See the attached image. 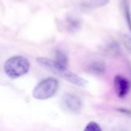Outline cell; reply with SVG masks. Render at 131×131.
<instances>
[{
    "mask_svg": "<svg viewBox=\"0 0 131 131\" xmlns=\"http://www.w3.org/2000/svg\"><path fill=\"white\" fill-rule=\"evenodd\" d=\"M36 61L45 69L76 86L84 87L87 84V81L85 79L69 71L67 69V67L61 65L55 60L49 59L47 58H38Z\"/></svg>",
    "mask_w": 131,
    "mask_h": 131,
    "instance_id": "1",
    "label": "cell"
},
{
    "mask_svg": "<svg viewBox=\"0 0 131 131\" xmlns=\"http://www.w3.org/2000/svg\"><path fill=\"white\" fill-rule=\"evenodd\" d=\"M113 84L115 92L119 97L124 98L128 94L130 89V84L126 78L122 75H117L114 78Z\"/></svg>",
    "mask_w": 131,
    "mask_h": 131,
    "instance_id": "4",
    "label": "cell"
},
{
    "mask_svg": "<svg viewBox=\"0 0 131 131\" xmlns=\"http://www.w3.org/2000/svg\"><path fill=\"white\" fill-rule=\"evenodd\" d=\"M63 104L64 107L73 113H79L82 108V101L76 96L73 94H67L63 96Z\"/></svg>",
    "mask_w": 131,
    "mask_h": 131,
    "instance_id": "5",
    "label": "cell"
},
{
    "mask_svg": "<svg viewBox=\"0 0 131 131\" xmlns=\"http://www.w3.org/2000/svg\"><path fill=\"white\" fill-rule=\"evenodd\" d=\"M83 131H103L100 126L96 122H90L85 127Z\"/></svg>",
    "mask_w": 131,
    "mask_h": 131,
    "instance_id": "9",
    "label": "cell"
},
{
    "mask_svg": "<svg viewBox=\"0 0 131 131\" xmlns=\"http://www.w3.org/2000/svg\"><path fill=\"white\" fill-rule=\"evenodd\" d=\"M110 0H90V4L94 7H102L110 2Z\"/></svg>",
    "mask_w": 131,
    "mask_h": 131,
    "instance_id": "11",
    "label": "cell"
},
{
    "mask_svg": "<svg viewBox=\"0 0 131 131\" xmlns=\"http://www.w3.org/2000/svg\"><path fill=\"white\" fill-rule=\"evenodd\" d=\"M89 71L94 74L100 75L103 74V72L105 71V65L103 62H100V61L93 62L90 65Z\"/></svg>",
    "mask_w": 131,
    "mask_h": 131,
    "instance_id": "6",
    "label": "cell"
},
{
    "mask_svg": "<svg viewBox=\"0 0 131 131\" xmlns=\"http://www.w3.org/2000/svg\"><path fill=\"white\" fill-rule=\"evenodd\" d=\"M30 64L27 58L21 55L8 58L4 64V71L10 78H17L28 73Z\"/></svg>",
    "mask_w": 131,
    "mask_h": 131,
    "instance_id": "2",
    "label": "cell"
},
{
    "mask_svg": "<svg viewBox=\"0 0 131 131\" xmlns=\"http://www.w3.org/2000/svg\"><path fill=\"white\" fill-rule=\"evenodd\" d=\"M124 14H125L126 21H127L129 29H130L131 32V12L130 6H129L128 3L126 1L124 2Z\"/></svg>",
    "mask_w": 131,
    "mask_h": 131,
    "instance_id": "8",
    "label": "cell"
},
{
    "mask_svg": "<svg viewBox=\"0 0 131 131\" xmlns=\"http://www.w3.org/2000/svg\"><path fill=\"white\" fill-rule=\"evenodd\" d=\"M120 131H122V130H120Z\"/></svg>",
    "mask_w": 131,
    "mask_h": 131,
    "instance_id": "12",
    "label": "cell"
},
{
    "mask_svg": "<svg viewBox=\"0 0 131 131\" xmlns=\"http://www.w3.org/2000/svg\"><path fill=\"white\" fill-rule=\"evenodd\" d=\"M55 58H56L55 61L57 63L60 64L63 66L67 67V64H68V58H67L66 54L63 51H62L60 50H57L56 51V54H55Z\"/></svg>",
    "mask_w": 131,
    "mask_h": 131,
    "instance_id": "7",
    "label": "cell"
},
{
    "mask_svg": "<svg viewBox=\"0 0 131 131\" xmlns=\"http://www.w3.org/2000/svg\"><path fill=\"white\" fill-rule=\"evenodd\" d=\"M59 82L54 78H48L40 81L32 91V97L37 100H46L53 97L58 91Z\"/></svg>",
    "mask_w": 131,
    "mask_h": 131,
    "instance_id": "3",
    "label": "cell"
},
{
    "mask_svg": "<svg viewBox=\"0 0 131 131\" xmlns=\"http://www.w3.org/2000/svg\"><path fill=\"white\" fill-rule=\"evenodd\" d=\"M122 40L124 42V45L127 50L131 53V37L128 35H124L122 37Z\"/></svg>",
    "mask_w": 131,
    "mask_h": 131,
    "instance_id": "10",
    "label": "cell"
}]
</instances>
